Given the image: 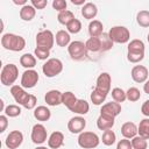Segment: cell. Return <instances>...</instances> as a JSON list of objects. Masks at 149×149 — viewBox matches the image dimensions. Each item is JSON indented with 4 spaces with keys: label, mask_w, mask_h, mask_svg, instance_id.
<instances>
[{
    "label": "cell",
    "mask_w": 149,
    "mask_h": 149,
    "mask_svg": "<svg viewBox=\"0 0 149 149\" xmlns=\"http://www.w3.org/2000/svg\"><path fill=\"white\" fill-rule=\"evenodd\" d=\"M1 45L10 51H21L26 47V40L20 35L7 33L1 37Z\"/></svg>",
    "instance_id": "cell-1"
},
{
    "label": "cell",
    "mask_w": 149,
    "mask_h": 149,
    "mask_svg": "<svg viewBox=\"0 0 149 149\" xmlns=\"http://www.w3.org/2000/svg\"><path fill=\"white\" fill-rule=\"evenodd\" d=\"M17 77H19L17 66L13 63H8L1 70L0 80H1V84L5 86H13V84L16 81Z\"/></svg>",
    "instance_id": "cell-2"
},
{
    "label": "cell",
    "mask_w": 149,
    "mask_h": 149,
    "mask_svg": "<svg viewBox=\"0 0 149 149\" xmlns=\"http://www.w3.org/2000/svg\"><path fill=\"white\" fill-rule=\"evenodd\" d=\"M108 35H109L111 40L113 41V43L125 44V43L129 42V40H130V31L128 30V28H126L123 26L112 27L108 31Z\"/></svg>",
    "instance_id": "cell-3"
},
{
    "label": "cell",
    "mask_w": 149,
    "mask_h": 149,
    "mask_svg": "<svg viewBox=\"0 0 149 149\" xmlns=\"http://www.w3.org/2000/svg\"><path fill=\"white\" fill-rule=\"evenodd\" d=\"M42 71L45 77L52 78L59 74L63 71V63L58 58H49L43 65H42Z\"/></svg>",
    "instance_id": "cell-4"
},
{
    "label": "cell",
    "mask_w": 149,
    "mask_h": 149,
    "mask_svg": "<svg viewBox=\"0 0 149 149\" xmlns=\"http://www.w3.org/2000/svg\"><path fill=\"white\" fill-rule=\"evenodd\" d=\"M100 143L99 136L93 132H83L78 136V144L84 149L97 148Z\"/></svg>",
    "instance_id": "cell-5"
},
{
    "label": "cell",
    "mask_w": 149,
    "mask_h": 149,
    "mask_svg": "<svg viewBox=\"0 0 149 149\" xmlns=\"http://www.w3.org/2000/svg\"><path fill=\"white\" fill-rule=\"evenodd\" d=\"M68 52L73 61H81L87 56V49L84 42L73 41L68 47Z\"/></svg>",
    "instance_id": "cell-6"
},
{
    "label": "cell",
    "mask_w": 149,
    "mask_h": 149,
    "mask_svg": "<svg viewBox=\"0 0 149 149\" xmlns=\"http://www.w3.org/2000/svg\"><path fill=\"white\" fill-rule=\"evenodd\" d=\"M55 43V35L52 34L51 30H42L40 33H37L36 35V45L40 48H44L50 50L54 47Z\"/></svg>",
    "instance_id": "cell-7"
},
{
    "label": "cell",
    "mask_w": 149,
    "mask_h": 149,
    "mask_svg": "<svg viewBox=\"0 0 149 149\" xmlns=\"http://www.w3.org/2000/svg\"><path fill=\"white\" fill-rule=\"evenodd\" d=\"M38 79L40 77H38L37 71H35L34 69L26 70L21 77V86L23 88H33L36 86Z\"/></svg>",
    "instance_id": "cell-8"
},
{
    "label": "cell",
    "mask_w": 149,
    "mask_h": 149,
    "mask_svg": "<svg viewBox=\"0 0 149 149\" xmlns=\"http://www.w3.org/2000/svg\"><path fill=\"white\" fill-rule=\"evenodd\" d=\"M31 141L35 144H42L47 141V129L42 123H36L31 129Z\"/></svg>",
    "instance_id": "cell-9"
},
{
    "label": "cell",
    "mask_w": 149,
    "mask_h": 149,
    "mask_svg": "<svg viewBox=\"0 0 149 149\" xmlns=\"http://www.w3.org/2000/svg\"><path fill=\"white\" fill-rule=\"evenodd\" d=\"M22 142H23V134L20 130H12L5 140V144L8 149H16L22 144Z\"/></svg>",
    "instance_id": "cell-10"
},
{
    "label": "cell",
    "mask_w": 149,
    "mask_h": 149,
    "mask_svg": "<svg viewBox=\"0 0 149 149\" xmlns=\"http://www.w3.org/2000/svg\"><path fill=\"white\" fill-rule=\"evenodd\" d=\"M85 127H86V120L83 116H80V115L71 118L69 120V122H68V129L72 134H80V133H83Z\"/></svg>",
    "instance_id": "cell-11"
},
{
    "label": "cell",
    "mask_w": 149,
    "mask_h": 149,
    "mask_svg": "<svg viewBox=\"0 0 149 149\" xmlns=\"http://www.w3.org/2000/svg\"><path fill=\"white\" fill-rule=\"evenodd\" d=\"M120 113H121V104H119L114 100L111 101V102H106L100 108V114L107 115V116H111V118H114V119Z\"/></svg>",
    "instance_id": "cell-12"
},
{
    "label": "cell",
    "mask_w": 149,
    "mask_h": 149,
    "mask_svg": "<svg viewBox=\"0 0 149 149\" xmlns=\"http://www.w3.org/2000/svg\"><path fill=\"white\" fill-rule=\"evenodd\" d=\"M148 74H149L148 69L144 65H135L132 69V72H130L132 79L135 83H139V84L146 83L148 80Z\"/></svg>",
    "instance_id": "cell-13"
},
{
    "label": "cell",
    "mask_w": 149,
    "mask_h": 149,
    "mask_svg": "<svg viewBox=\"0 0 149 149\" xmlns=\"http://www.w3.org/2000/svg\"><path fill=\"white\" fill-rule=\"evenodd\" d=\"M111 84H112V78L111 74L107 72H101L99 74V77L97 78V84H95V88L108 94L111 91Z\"/></svg>",
    "instance_id": "cell-14"
},
{
    "label": "cell",
    "mask_w": 149,
    "mask_h": 149,
    "mask_svg": "<svg viewBox=\"0 0 149 149\" xmlns=\"http://www.w3.org/2000/svg\"><path fill=\"white\" fill-rule=\"evenodd\" d=\"M10 93H12L14 100H15L19 105H22V106H23V104L26 102V100H27V98H28V95H29V93H27V92L24 91V88H23L22 86H19V85H13V86H10Z\"/></svg>",
    "instance_id": "cell-15"
},
{
    "label": "cell",
    "mask_w": 149,
    "mask_h": 149,
    "mask_svg": "<svg viewBox=\"0 0 149 149\" xmlns=\"http://www.w3.org/2000/svg\"><path fill=\"white\" fill-rule=\"evenodd\" d=\"M62 98H63V93L58 90H50L45 93L44 100L47 102V105L49 106H58L62 104Z\"/></svg>",
    "instance_id": "cell-16"
},
{
    "label": "cell",
    "mask_w": 149,
    "mask_h": 149,
    "mask_svg": "<svg viewBox=\"0 0 149 149\" xmlns=\"http://www.w3.org/2000/svg\"><path fill=\"white\" fill-rule=\"evenodd\" d=\"M121 134L123 136V139H133L137 135V126L134 122L127 121L121 126Z\"/></svg>",
    "instance_id": "cell-17"
},
{
    "label": "cell",
    "mask_w": 149,
    "mask_h": 149,
    "mask_svg": "<svg viewBox=\"0 0 149 149\" xmlns=\"http://www.w3.org/2000/svg\"><path fill=\"white\" fill-rule=\"evenodd\" d=\"M64 143V135L62 132H54L50 134L49 139H48V146L51 149H58L63 146Z\"/></svg>",
    "instance_id": "cell-18"
},
{
    "label": "cell",
    "mask_w": 149,
    "mask_h": 149,
    "mask_svg": "<svg viewBox=\"0 0 149 149\" xmlns=\"http://www.w3.org/2000/svg\"><path fill=\"white\" fill-rule=\"evenodd\" d=\"M114 126V118L107 116V115H102L100 114L99 118L97 119V127L100 130H108L112 129V127Z\"/></svg>",
    "instance_id": "cell-19"
},
{
    "label": "cell",
    "mask_w": 149,
    "mask_h": 149,
    "mask_svg": "<svg viewBox=\"0 0 149 149\" xmlns=\"http://www.w3.org/2000/svg\"><path fill=\"white\" fill-rule=\"evenodd\" d=\"M88 34L91 37H100L104 34V26L99 20H92L88 24Z\"/></svg>",
    "instance_id": "cell-20"
},
{
    "label": "cell",
    "mask_w": 149,
    "mask_h": 149,
    "mask_svg": "<svg viewBox=\"0 0 149 149\" xmlns=\"http://www.w3.org/2000/svg\"><path fill=\"white\" fill-rule=\"evenodd\" d=\"M97 14H98V8L93 2H86L81 8V15L84 16V19L92 20L97 16Z\"/></svg>",
    "instance_id": "cell-21"
},
{
    "label": "cell",
    "mask_w": 149,
    "mask_h": 149,
    "mask_svg": "<svg viewBox=\"0 0 149 149\" xmlns=\"http://www.w3.org/2000/svg\"><path fill=\"white\" fill-rule=\"evenodd\" d=\"M34 118L37 121H48L51 118V112L47 106H37L34 109Z\"/></svg>",
    "instance_id": "cell-22"
},
{
    "label": "cell",
    "mask_w": 149,
    "mask_h": 149,
    "mask_svg": "<svg viewBox=\"0 0 149 149\" xmlns=\"http://www.w3.org/2000/svg\"><path fill=\"white\" fill-rule=\"evenodd\" d=\"M88 111H90V105L84 99H78L77 102L74 104V106L71 108V112L79 114V115H85L88 113Z\"/></svg>",
    "instance_id": "cell-23"
},
{
    "label": "cell",
    "mask_w": 149,
    "mask_h": 149,
    "mask_svg": "<svg viewBox=\"0 0 149 149\" xmlns=\"http://www.w3.org/2000/svg\"><path fill=\"white\" fill-rule=\"evenodd\" d=\"M35 15H36V9L29 3L26 6H22L20 9V17L23 21H31L35 17Z\"/></svg>",
    "instance_id": "cell-24"
},
{
    "label": "cell",
    "mask_w": 149,
    "mask_h": 149,
    "mask_svg": "<svg viewBox=\"0 0 149 149\" xmlns=\"http://www.w3.org/2000/svg\"><path fill=\"white\" fill-rule=\"evenodd\" d=\"M55 40H56V43L58 47H69V44L71 43L70 40V34L65 30H58L56 33V36H55Z\"/></svg>",
    "instance_id": "cell-25"
},
{
    "label": "cell",
    "mask_w": 149,
    "mask_h": 149,
    "mask_svg": "<svg viewBox=\"0 0 149 149\" xmlns=\"http://www.w3.org/2000/svg\"><path fill=\"white\" fill-rule=\"evenodd\" d=\"M85 45H86L87 51H91V52H99V51H101L100 37H90L85 42Z\"/></svg>",
    "instance_id": "cell-26"
},
{
    "label": "cell",
    "mask_w": 149,
    "mask_h": 149,
    "mask_svg": "<svg viewBox=\"0 0 149 149\" xmlns=\"http://www.w3.org/2000/svg\"><path fill=\"white\" fill-rule=\"evenodd\" d=\"M20 64L23 68H26L27 70L33 69L36 65V57L34 55H31V54H23L20 57Z\"/></svg>",
    "instance_id": "cell-27"
},
{
    "label": "cell",
    "mask_w": 149,
    "mask_h": 149,
    "mask_svg": "<svg viewBox=\"0 0 149 149\" xmlns=\"http://www.w3.org/2000/svg\"><path fill=\"white\" fill-rule=\"evenodd\" d=\"M77 98H76V95L72 93V92H70V91H66V92H64L63 93V98H62V104L69 109V111H71V108L74 106V104L77 102Z\"/></svg>",
    "instance_id": "cell-28"
},
{
    "label": "cell",
    "mask_w": 149,
    "mask_h": 149,
    "mask_svg": "<svg viewBox=\"0 0 149 149\" xmlns=\"http://www.w3.org/2000/svg\"><path fill=\"white\" fill-rule=\"evenodd\" d=\"M73 19H76V17H74V14H73L71 10H69V9L63 10V12L58 13V15H57L58 22H59L61 24H64V26H68Z\"/></svg>",
    "instance_id": "cell-29"
},
{
    "label": "cell",
    "mask_w": 149,
    "mask_h": 149,
    "mask_svg": "<svg viewBox=\"0 0 149 149\" xmlns=\"http://www.w3.org/2000/svg\"><path fill=\"white\" fill-rule=\"evenodd\" d=\"M137 134L146 140H149V118H146L140 121L137 127Z\"/></svg>",
    "instance_id": "cell-30"
},
{
    "label": "cell",
    "mask_w": 149,
    "mask_h": 149,
    "mask_svg": "<svg viewBox=\"0 0 149 149\" xmlns=\"http://www.w3.org/2000/svg\"><path fill=\"white\" fill-rule=\"evenodd\" d=\"M128 51L129 52H144V43L143 41L141 40H132L129 43H128V47H127Z\"/></svg>",
    "instance_id": "cell-31"
},
{
    "label": "cell",
    "mask_w": 149,
    "mask_h": 149,
    "mask_svg": "<svg viewBox=\"0 0 149 149\" xmlns=\"http://www.w3.org/2000/svg\"><path fill=\"white\" fill-rule=\"evenodd\" d=\"M136 22L140 27L148 28L149 27V10H140L136 15Z\"/></svg>",
    "instance_id": "cell-32"
},
{
    "label": "cell",
    "mask_w": 149,
    "mask_h": 149,
    "mask_svg": "<svg viewBox=\"0 0 149 149\" xmlns=\"http://www.w3.org/2000/svg\"><path fill=\"white\" fill-rule=\"evenodd\" d=\"M90 98H91V101H92L94 105L98 106V105H101V104L106 100L107 94L104 93V92H101V91H99V90H97V88H94V90L92 91Z\"/></svg>",
    "instance_id": "cell-33"
},
{
    "label": "cell",
    "mask_w": 149,
    "mask_h": 149,
    "mask_svg": "<svg viewBox=\"0 0 149 149\" xmlns=\"http://www.w3.org/2000/svg\"><path fill=\"white\" fill-rule=\"evenodd\" d=\"M115 140H116V135L115 133L112 130V129H108V130H105L102 133V136H101V141L105 146L109 147L112 144L115 143Z\"/></svg>",
    "instance_id": "cell-34"
},
{
    "label": "cell",
    "mask_w": 149,
    "mask_h": 149,
    "mask_svg": "<svg viewBox=\"0 0 149 149\" xmlns=\"http://www.w3.org/2000/svg\"><path fill=\"white\" fill-rule=\"evenodd\" d=\"M130 142H132L133 149H147V147H148L147 140L143 139V137L140 136V135H136L135 137H133V139L130 140Z\"/></svg>",
    "instance_id": "cell-35"
},
{
    "label": "cell",
    "mask_w": 149,
    "mask_h": 149,
    "mask_svg": "<svg viewBox=\"0 0 149 149\" xmlns=\"http://www.w3.org/2000/svg\"><path fill=\"white\" fill-rule=\"evenodd\" d=\"M100 42H101V51H108L112 49L113 47V41L111 40L108 33H104L101 36H100Z\"/></svg>",
    "instance_id": "cell-36"
},
{
    "label": "cell",
    "mask_w": 149,
    "mask_h": 149,
    "mask_svg": "<svg viewBox=\"0 0 149 149\" xmlns=\"http://www.w3.org/2000/svg\"><path fill=\"white\" fill-rule=\"evenodd\" d=\"M112 98H113L114 101H116V102H119V104L123 102V101L127 99L126 92H125L122 88H120V87H114V88L112 90Z\"/></svg>",
    "instance_id": "cell-37"
},
{
    "label": "cell",
    "mask_w": 149,
    "mask_h": 149,
    "mask_svg": "<svg viewBox=\"0 0 149 149\" xmlns=\"http://www.w3.org/2000/svg\"><path fill=\"white\" fill-rule=\"evenodd\" d=\"M5 114L9 118H16L21 114V107L19 105H8L5 107Z\"/></svg>",
    "instance_id": "cell-38"
},
{
    "label": "cell",
    "mask_w": 149,
    "mask_h": 149,
    "mask_svg": "<svg viewBox=\"0 0 149 149\" xmlns=\"http://www.w3.org/2000/svg\"><path fill=\"white\" fill-rule=\"evenodd\" d=\"M126 97H127V100L135 102L141 98V92L137 87H129L126 92Z\"/></svg>",
    "instance_id": "cell-39"
},
{
    "label": "cell",
    "mask_w": 149,
    "mask_h": 149,
    "mask_svg": "<svg viewBox=\"0 0 149 149\" xmlns=\"http://www.w3.org/2000/svg\"><path fill=\"white\" fill-rule=\"evenodd\" d=\"M69 34H78L81 30V22L78 19H73L68 26H66Z\"/></svg>",
    "instance_id": "cell-40"
},
{
    "label": "cell",
    "mask_w": 149,
    "mask_h": 149,
    "mask_svg": "<svg viewBox=\"0 0 149 149\" xmlns=\"http://www.w3.org/2000/svg\"><path fill=\"white\" fill-rule=\"evenodd\" d=\"M34 52H35V57H37L41 61H45V59L48 61V58L50 56V50L44 49V48H40V47H36Z\"/></svg>",
    "instance_id": "cell-41"
},
{
    "label": "cell",
    "mask_w": 149,
    "mask_h": 149,
    "mask_svg": "<svg viewBox=\"0 0 149 149\" xmlns=\"http://www.w3.org/2000/svg\"><path fill=\"white\" fill-rule=\"evenodd\" d=\"M144 58V52H129L127 51V59L130 63H140Z\"/></svg>",
    "instance_id": "cell-42"
},
{
    "label": "cell",
    "mask_w": 149,
    "mask_h": 149,
    "mask_svg": "<svg viewBox=\"0 0 149 149\" xmlns=\"http://www.w3.org/2000/svg\"><path fill=\"white\" fill-rule=\"evenodd\" d=\"M36 104H37V99L34 94H29L26 102L23 104V107L27 108V109H33V108H36Z\"/></svg>",
    "instance_id": "cell-43"
},
{
    "label": "cell",
    "mask_w": 149,
    "mask_h": 149,
    "mask_svg": "<svg viewBox=\"0 0 149 149\" xmlns=\"http://www.w3.org/2000/svg\"><path fill=\"white\" fill-rule=\"evenodd\" d=\"M66 6H68V3L65 0H54L52 1V8L56 9L58 13L66 10Z\"/></svg>",
    "instance_id": "cell-44"
},
{
    "label": "cell",
    "mask_w": 149,
    "mask_h": 149,
    "mask_svg": "<svg viewBox=\"0 0 149 149\" xmlns=\"http://www.w3.org/2000/svg\"><path fill=\"white\" fill-rule=\"evenodd\" d=\"M116 149H133L132 147V142L128 139H122L118 142L116 144Z\"/></svg>",
    "instance_id": "cell-45"
},
{
    "label": "cell",
    "mask_w": 149,
    "mask_h": 149,
    "mask_svg": "<svg viewBox=\"0 0 149 149\" xmlns=\"http://www.w3.org/2000/svg\"><path fill=\"white\" fill-rule=\"evenodd\" d=\"M30 5L35 8V9H43L44 7H47L48 5V0H31Z\"/></svg>",
    "instance_id": "cell-46"
},
{
    "label": "cell",
    "mask_w": 149,
    "mask_h": 149,
    "mask_svg": "<svg viewBox=\"0 0 149 149\" xmlns=\"http://www.w3.org/2000/svg\"><path fill=\"white\" fill-rule=\"evenodd\" d=\"M8 126L7 115H0V133H3Z\"/></svg>",
    "instance_id": "cell-47"
},
{
    "label": "cell",
    "mask_w": 149,
    "mask_h": 149,
    "mask_svg": "<svg viewBox=\"0 0 149 149\" xmlns=\"http://www.w3.org/2000/svg\"><path fill=\"white\" fill-rule=\"evenodd\" d=\"M141 112L144 116L149 118V99L146 100L143 104H142V107H141Z\"/></svg>",
    "instance_id": "cell-48"
},
{
    "label": "cell",
    "mask_w": 149,
    "mask_h": 149,
    "mask_svg": "<svg viewBox=\"0 0 149 149\" xmlns=\"http://www.w3.org/2000/svg\"><path fill=\"white\" fill-rule=\"evenodd\" d=\"M71 2L73 3V5H76V6H80V5H85L86 2H85V0H71Z\"/></svg>",
    "instance_id": "cell-49"
},
{
    "label": "cell",
    "mask_w": 149,
    "mask_h": 149,
    "mask_svg": "<svg viewBox=\"0 0 149 149\" xmlns=\"http://www.w3.org/2000/svg\"><path fill=\"white\" fill-rule=\"evenodd\" d=\"M13 2H14L15 5H22V6L28 5V3H27V0H13Z\"/></svg>",
    "instance_id": "cell-50"
},
{
    "label": "cell",
    "mask_w": 149,
    "mask_h": 149,
    "mask_svg": "<svg viewBox=\"0 0 149 149\" xmlns=\"http://www.w3.org/2000/svg\"><path fill=\"white\" fill-rule=\"evenodd\" d=\"M143 91H144V93L149 94V80H147V81L144 83V85H143Z\"/></svg>",
    "instance_id": "cell-51"
},
{
    "label": "cell",
    "mask_w": 149,
    "mask_h": 149,
    "mask_svg": "<svg viewBox=\"0 0 149 149\" xmlns=\"http://www.w3.org/2000/svg\"><path fill=\"white\" fill-rule=\"evenodd\" d=\"M35 149H48L47 147H43V146H40V147H36Z\"/></svg>",
    "instance_id": "cell-52"
},
{
    "label": "cell",
    "mask_w": 149,
    "mask_h": 149,
    "mask_svg": "<svg viewBox=\"0 0 149 149\" xmlns=\"http://www.w3.org/2000/svg\"><path fill=\"white\" fill-rule=\"evenodd\" d=\"M147 40H148V42H149V34H148V37H147Z\"/></svg>",
    "instance_id": "cell-53"
}]
</instances>
